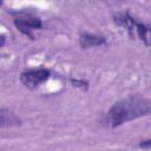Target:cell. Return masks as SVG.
<instances>
[{
	"label": "cell",
	"mask_w": 151,
	"mask_h": 151,
	"mask_svg": "<svg viewBox=\"0 0 151 151\" xmlns=\"http://www.w3.org/2000/svg\"><path fill=\"white\" fill-rule=\"evenodd\" d=\"M151 112L150 100L139 94H131L114 103L103 116L100 123L109 129L118 127L127 122L149 116Z\"/></svg>",
	"instance_id": "6da1fadb"
},
{
	"label": "cell",
	"mask_w": 151,
	"mask_h": 151,
	"mask_svg": "<svg viewBox=\"0 0 151 151\" xmlns=\"http://www.w3.org/2000/svg\"><path fill=\"white\" fill-rule=\"evenodd\" d=\"M114 22L119 26L123 27L127 34L131 38H139L146 46L150 45L149 42V26L136 20L129 12H119L113 17Z\"/></svg>",
	"instance_id": "7a4b0ae2"
},
{
	"label": "cell",
	"mask_w": 151,
	"mask_h": 151,
	"mask_svg": "<svg viewBox=\"0 0 151 151\" xmlns=\"http://www.w3.org/2000/svg\"><path fill=\"white\" fill-rule=\"evenodd\" d=\"M13 24L17 29L29 39H34V32L42 28V21L40 18L27 12H14Z\"/></svg>",
	"instance_id": "3957f363"
},
{
	"label": "cell",
	"mask_w": 151,
	"mask_h": 151,
	"mask_svg": "<svg viewBox=\"0 0 151 151\" xmlns=\"http://www.w3.org/2000/svg\"><path fill=\"white\" fill-rule=\"evenodd\" d=\"M51 78V71L47 68H31L21 72L20 81L28 90H35Z\"/></svg>",
	"instance_id": "277c9868"
},
{
	"label": "cell",
	"mask_w": 151,
	"mask_h": 151,
	"mask_svg": "<svg viewBox=\"0 0 151 151\" xmlns=\"http://www.w3.org/2000/svg\"><path fill=\"white\" fill-rule=\"evenodd\" d=\"M106 44V39L103 35L88 33V32H81L79 34V46L84 50L92 48V47H98Z\"/></svg>",
	"instance_id": "5b68a950"
},
{
	"label": "cell",
	"mask_w": 151,
	"mask_h": 151,
	"mask_svg": "<svg viewBox=\"0 0 151 151\" xmlns=\"http://www.w3.org/2000/svg\"><path fill=\"white\" fill-rule=\"evenodd\" d=\"M21 125V119L9 109L1 107L0 109V129L17 127Z\"/></svg>",
	"instance_id": "8992f818"
},
{
	"label": "cell",
	"mask_w": 151,
	"mask_h": 151,
	"mask_svg": "<svg viewBox=\"0 0 151 151\" xmlns=\"http://www.w3.org/2000/svg\"><path fill=\"white\" fill-rule=\"evenodd\" d=\"M70 81L72 83L73 86L79 87L81 90H87V87H88V83L86 80H84V79H74V78H71Z\"/></svg>",
	"instance_id": "52a82bcc"
},
{
	"label": "cell",
	"mask_w": 151,
	"mask_h": 151,
	"mask_svg": "<svg viewBox=\"0 0 151 151\" xmlns=\"http://www.w3.org/2000/svg\"><path fill=\"white\" fill-rule=\"evenodd\" d=\"M150 145H151V140H150V139H146V140H144V142H142V143L139 144V146H140V147H144V149H149Z\"/></svg>",
	"instance_id": "ba28073f"
},
{
	"label": "cell",
	"mask_w": 151,
	"mask_h": 151,
	"mask_svg": "<svg viewBox=\"0 0 151 151\" xmlns=\"http://www.w3.org/2000/svg\"><path fill=\"white\" fill-rule=\"evenodd\" d=\"M6 42V37L4 34H0V47H2Z\"/></svg>",
	"instance_id": "9c48e42d"
},
{
	"label": "cell",
	"mask_w": 151,
	"mask_h": 151,
	"mask_svg": "<svg viewBox=\"0 0 151 151\" xmlns=\"http://www.w3.org/2000/svg\"><path fill=\"white\" fill-rule=\"evenodd\" d=\"M1 5H2V2H1V1H0V6H1Z\"/></svg>",
	"instance_id": "30bf717a"
}]
</instances>
